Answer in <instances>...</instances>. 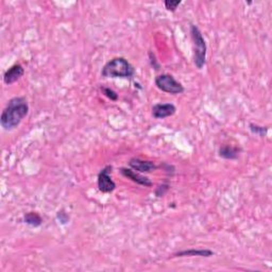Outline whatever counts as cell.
<instances>
[{
    "label": "cell",
    "instance_id": "18",
    "mask_svg": "<svg viewBox=\"0 0 272 272\" xmlns=\"http://www.w3.org/2000/svg\"><path fill=\"white\" fill-rule=\"evenodd\" d=\"M149 58H150V64H151V66H152L153 68H155V69L158 70V69H159V64H158L157 61H156L155 55V53H153L152 51L149 52Z\"/></svg>",
    "mask_w": 272,
    "mask_h": 272
},
{
    "label": "cell",
    "instance_id": "3",
    "mask_svg": "<svg viewBox=\"0 0 272 272\" xmlns=\"http://www.w3.org/2000/svg\"><path fill=\"white\" fill-rule=\"evenodd\" d=\"M191 35L194 45V63L198 69H202L206 63V47L203 34L196 25H191Z\"/></svg>",
    "mask_w": 272,
    "mask_h": 272
},
{
    "label": "cell",
    "instance_id": "6",
    "mask_svg": "<svg viewBox=\"0 0 272 272\" xmlns=\"http://www.w3.org/2000/svg\"><path fill=\"white\" fill-rule=\"evenodd\" d=\"M120 174L121 175L125 176V178L131 180L132 182L136 183L140 186H145V187H151L153 185V182L147 178L145 175H141L137 171L133 170L132 168H127V167H122L120 168Z\"/></svg>",
    "mask_w": 272,
    "mask_h": 272
},
{
    "label": "cell",
    "instance_id": "16",
    "mask_svg": "<svg viewBox=\"0 0 272 272\" xmlns=\"http://www.w3.org/2000/svg\"><path fill=\"white\" fill-rule=\"evenodd\" d=\"M169 188H170V185L168 184V183H163V184L158 185L155 189V196L158 198L165 196V194H166L167 192L169 191Z\"/></svg>",
    "mask_w": 272,
    "mask_h": 272
},
{
    "label": "cell",
    "instance_id": "7",
    "mask_svg": "<svg viewBox=\"0 0 272 272\" xmlns=\"http://www.w3.org/2000/svg\"><path fill=\"white\" fill-rule=\"evenodd\" d=\"M129 166L139 174H150L157 169L156 165L147 159H141L138 157H132L129 161Z\"/></svg>",
    "mask_w": 272,
    "mask_h": 272
},
{
    "label": "cell",
    "instance_id": "17",
    "mask_svg": "<svg viewBox=\"0 0 272 272\" xmlns=\"http://www.w3.org/2000/svg\"><path fill=\"white\" fill-rule=\"evenodd\" d=\"M57 217H58V219L61 221V223H62V224H66V223L68 222V220H69V217H68V215H67L66 213H65L63 210H62V211H60V212H58V215H57Z\"/></svg>",
    "mask_w": 272,
    "mask_h": 272
},
{
    "label": "cell",
    "instance_id": "8",
    "mask_svg": "<svg viewBox=\"0 0 272 272\" xmlns=\"http://www.w3.org/2000/svg\"><path fill=\"white\" fill-rule=\"evenodd\" d=\"M176 108L173 103H156L152 106V116L156 119H165L174 116Z\"/></svg>",
    "mask_w": 272,
    "mask_h": 272
},
{
    "label": "cell",
    "instance_id": "14",
    "mask_svg": "<svg viewBox=\"0 0 272 272\" xmlns=\"http://www.w3.org/2000/svg\"><path fill=\"white\" fill-rule=\"evenodd\" d=\"M101 92L105 97H108L111 101H117L118 100V94L113 90V88L108 87V86H102Z\"/></svg>",
    "mask_w": 272,
    "mask_h": 272
},
{
    "label": "cell",
    "instance_id": "9",
    "mask_svg": "<svg viewBox=\"0 0 272 272\" xmlns=\"http://www.w3.org/2000/svg\"><path fill=\"white\" fill-rule=\"evenodd\" d=\"M23 75H25V69H23V67L20 64H15L4 73L3 82L5 84L11 85L19 81V79H21V77Z\"/></svg>",
    "mask_w": 272,
    "mask_h": 272
},
{
    "label": "cell",
    "instance_id": "2",
    "mask_svg": "<svg viewBox=\"0 0 272 272\" xmlns=\"http://www.w3.org/2000/svg\"><path fill=\"white\" fill-rule=\"evenodd\" d=\"M135 75L133 65L126 58L116 57L105 63L101 70V76L104 78H120L131 79Z\"/></svg>",
    "mask_w": 272,
    "mask_h": 272
},
{
    "label": "cell",
    "instance_id": "4",
    "mask_svg": "<svg viewBox=\"0 0 272 272\" xmlns=\"http://www.w3.org/2000/svg\"><path fill=\"white\" fill-rule=\"evenodd\" d=\"M155 83L159 91L171 95H179L185 91L182 83L176 81L175 77L170 74L158 75L155 80Z\"/></svg>",
    "mask_w": 272,
    "mask_h": 272
},
{
    "label": "cell",
    "instance_id": "5",
    "mask_svg": "<svg viewBox=\"0 0 272 272\" xmlns=\"http://www.w3.org/2000/svg\"><path fill=\"white\" fill-rule=\"evenodd\" d=\"M112 169H113V166H112V165H108V166L102 168L101 171L98 174L97 186L99 191L103 194H110L114 192L116 188V183L112 179L111 175Z\"/></svg>",
    "mask_w": 272,
    "mask_h": 272
},
{
    "label": "cell",
    "instance_id": "13",
    "mask_svg": "<svg viewBox=\"0 0 272 272\" xmlns=\"http://www.w3.org/2000/svg\"><path fill=\"white\" fill-rule=\"evenodd\" d=\"M249 129L253 134H255L257 136H261V137H265V136L268 134V128L267 127L258 126V125H256V123H250Z\"/></svg>",
    "mask_w": 272,
    "mask_h": 272
},
{
    "label": "cell",
    "instance_id": "1",
    "mask_svg": "<svg viewBox=\"0 0 272 272\" xmlns=\"http://www.w3.org/2000/svg\"><path fill=\"white\" fill-rule=\"evenodd\" d=\"M28 113L29 104L25 97L12 98L0 116V125L5 131H12L20 125Z\"/></svg>",
    "mask_w": 272,
    "mask_h": 272
},
{
    "label": "cell",
    "instance_id": "10",
    "mask_svg": "<svg viewBox=\"0 0 272 272\" xmlns=\"http://www.w3.org/2000/svg\"><path fill=\"white\" fill-rule=\"evenodd\" d=\"M214 251L210 249H188L175 253L171 257H191V256H199V257H211L214 255Z\"/></svg>",
    "mask_w": 272,
    "mask_h": 272
},
{
    "label": "cell",
    "instance_id": "12",
    "mask_svg": "<svg viewBox=\"0 0 272 272\" xmlns=\"http://www.w3.org/2000/svg\"><path fill=\"white\" fill-rule=\"evenodd\" d=\"M23 222L27 223L28 226H30V227L39 228L42 226L43 219H42V217L39 216V214H38V213L29 212L25 216H23Z\"/></svg>",
    "mask_w": 272,
    "mask_h": 272
},
{
    "label": "cell",
    "instance_id": "11",
    "mask_svg": "<svg viewBox=\"0 0 272 272\" xmlns=\"http://www.w3.org/2000/svg\"><path fill=\"white\" fill-rule=\"evenodd\" d=\"M240 152H241V149L238 147L224 145V146L220 147L219 156L224 159H230V161H233V159L238 158Z\"/></svg>",
    "mask_w": 272,
    "mask_h": 272
},
{
    "label": "cell",
    "instance_id": "15",
    "mask_svg": "<svg viewBox=\"0 0 272 272\" xmlns=\"http://www.w3.org/2000/svg\"><path fill=\"white\" fill-rule=\"evenodd\" d=\"M181 2H182L181 0H165L164 5L165 8H166V10L170 12H175L176 9H178Z\"/></svg>",
    "mask_w": 272,
    "mask_h": 272
}]
</instances>
